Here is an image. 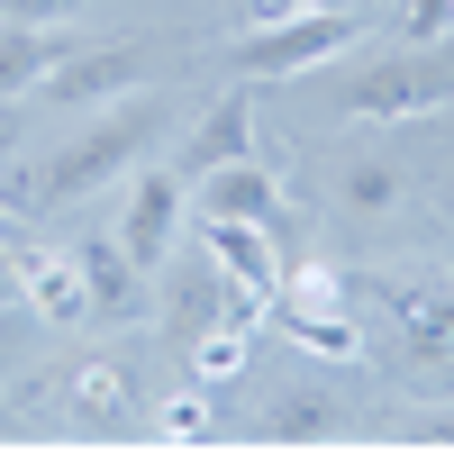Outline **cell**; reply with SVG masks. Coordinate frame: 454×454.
Listing matches in <instances>:
<instances>
[{
	"label": "cell",
	"mask_w": 454,
	"mask_h": 454,
	"mask_svg": "<svg viewBox=\"0 0 454 454\" xmlns=\"http://www.w3.org/2000/svg\"><path fill=\"white\" fill-rule=\"evenodd\" d=\"M246 145H254V91L237 82V91H218V109L192 128V145H182V164H173V173H182V182H200V173H218V164H237Z\"/></svg>",
	"instance_id": "obj_10"
},
{
	"label": "cell",
	"mask_w": 454,
	"mask_h": 454,
	"mask_svg": "<svg viewBox=\"0 0 454 454\" xmlns=\"http://www.w3.org/2000/svg\"><path fill=\"white\" fill-rule=\"evenodd\" d=\"M192 192H200V218H254V227H273V237H282V254L300 263V227H291V209H282V173H273V164L237 155V164L200 173Z\"/></svg>",
	"instance_id": "obj_8"
},
{
	"label": "cell",
	"mask_w": 454,
	"mask_h": 454,
	"mask_svg": "<svg viewBox=\"0 0 454 454\" xmlns=\"http://www.w3.org/2000/svg\"><path fill=\"white\" fill-rule=\"evenodd\" d=\"M55 55H73L64 27H19V19H0V109H10L19 91H36V73H46Z\"/></svg>",
	"instance_id": "obj_13"
},
{
	"label": "cell",
	"mask_w": 454,
	"mask_h": 454,
	"mask_svg": "<svg viewBox=\"0 0 454 454\" xmlns=\"http://www.w3.org/2000/svg\"><path fill=\"white\" fill-rule=\"evenodd\" d=\"M73 273H82V300H91V318H137V263H128V246L119 237H91L82 254H73Z\"/></svg>",
	"instance_id": "obj_11"
},
{
	"label": "cell",
	"mask_w": 454,
	"mask_h": 454,
	"mask_svg": "<svg viewBox=\"0 0 454 454\" xmlns=\"http://www.w3.org/2000/svg\"><path fill=\"white\" fill-rule=\"evenodd\" d=\"M73 409H82L91 427H119V409H128V372H119V364H91L82 382H73Z\"/></svg>",
	"instance_id": "obj_18"
},
{
	"label": "cell",
	"mask_w": 454,
	"mask_h": 454,
	"mask_svg": "<svg viewBox=\"0 0 454 454\" xmlns=\"http://www.w3.org/2000/svg\"><path fill=\"white\" fill-rule=\"evenodd\" d=\"M263 318H273L282 336H291V346H309L318 364H355L364 355V336H355V318H336V309H300V300H263Z\"/></svg>",
	"instance_id": "obj_12"
},
{
	"label": "cell",
	"mask_w": 454,
	"mask_h": 454,
	"mask_svg": "<svg viewBox=\"0 0 454 454\" xmlns=\"http://www.w3.org/2000/svg\"><path fill=\"white\" fill-rule=\"evenodd\" d=\"M10 300H27V273H19V246L0 237V309H10Z\"/></svg>",
	"instance_id": "obj_22"
},
{
	"label": "cell",
	"mask_w": 454,
	"mask_h": 454,
	"mask_svg": "<svg viewBox=\"0 0 454 454\" xmlns=\"http://www.w3.org/2000/svg\"><path fill=\"white\" fill-rule=\"evenodd\" d=\"M155 145H164V109L128 91V100H109V109H100V119H91L82 137H64L55 155L19 164L0 200H10L19 218H55V209L91 200V192H119V182H128L145 155H155Z\"/></svg>",
	"instance_id": "obj_1"
},
{
	"label": "cell",
	"mask_w": 454,
	"mask_h": 454,
	"mask_svg": "<svg viewBox=\"0 0 454 454\" xmlns=\"http://www.w3.org/2000/svg\"><path fill=\"white\" fill-rule=\"evenodd\" d=\"M263 436L273 445H327V436H346V400H327V391H291L263 409Z\"/></svg>",
	"instance_id": "obj_14"
},
{
	"label": "cell",
	"mask_w": 454,
	"mask_h": 454,
	"mask_svg": "<svg viewBox=\"0 0 454 454\" xmlns=\"http://www.w3.org/2000/svg\"><path fill=\"white\" fill-rule=\"evenodd\" d=\"M19 273H27V300H36L46 318H91V300H82V273H73V254L19 246Z\"/></svg>",
	"instance_id": "obj_16"
},
{
	"label": "cell",
	"mask_w": 454,
	"mask_h": 454,
	"mask_svg": "<svg viewBox=\"0 0 454 454\" xmlns=\"http://www.w3.org/2000/svg\"><path fill=\"white\" fill-rule=\"evenodd\" d=\"M336 200H346L355 218H382V209L409 200V173L391 155H346V164H336Z\"/></svg>",
	"instance_id": "obj_15"
},
{
	"label": "cell",
	"mask_w": 454,
	"mask_h": 454,
	"mask_svg": "<svg viewBox=\"0 0 454 454\" xmlns=\"http://www.w3.org/2000/svg\"><path fill=\"white\" fill-rule=\"evenodd\" d=\"M336 109H346V128L436 119V109H454V64H445V55H372L364 73L336 82Z\"/></svg>",
	"instance_id": "obj_3"
},
{
	"label": "cell",
	"mask_w": 454,
	"mask_h": 454,
	"mask_svg": "<svg viewBox=\"0 0 454 454\" xmlns=\"http://www.w3.org/2000/svg\"><path fill=\"white\" fill-rule=\"evenodd\" d=\"M155 427H164V436H209V391H200V400H164Z\"/></svg>",
	"instance_id": "obj_20"
},
{
	"label": "cell",
	"mask_w": 454,
	"mask_h": 454,
	"mask_svg": "<svg viewBox=\"0 0 454 454\" xmlns=\"http://www.w3.org/2000/svg\"><path fill=\"white\" fill-rule=\"evenodd\" d=\"M145 73H155V46H145V36H109V46L55 55L46 73H36V91H46L55 109H109V100L145 91Z\"/></svg>",
	"instance_id": "obj_4"
},
{
	"label": "cell",
	"mask_w": 454,
	"mask_h": 454,
	"mask_svg": "<svg viewBox=\"0 0 454 454\" xmlns=\"http://www.w3.org/2000/svg\"><path fill=\"white\" fill-rule=\"evenodd\" d=\"M82 0H0V19H19V27H64Z\"/></svg>",
	"instance_id": "obj_21"
},
{
	"label": "cell",
	"mask_w": 454,
	"mask_h": 454,
	"mask_svg": "<svg viewBox=\"0 0 454 454\" xmlns=\"http://www.w3.org/2000/svg\"><path fill=\"white\" fill-rule=\"evenodd\" d=\"M200 246L218 254V273L237 282L254 309L282 291V273H291V254H282V237L273 227H254V218H200Z\"/></svg>",
	"instance_id": "obj_9"
},
{
	"label": "cell",
	"mask_w": 454,
	"mask_h": 454,
	"mask_svg": "<svg viewBox=\"0 0 454 454\" xmlns=\"http://www.w3.org/2000/svg\"><path fill=\"white\" fill-rule=\"evenodd\" d=\"M364 36V10L346 0V10H282V19H254L237 46H227V73L237 82H300V73H318L327 55H346Z\"/></svg>",
	"instance_id": "obj_2"
},
{
	"label": "cell",
	"mask_w": 454,
	"mask_h": 454,
	"mask_svg": "<svg viewBox=\"0 0 454 454\" xmlns=\"http://www.w3.org/2000/svg\"><path fill=\"white\" fill-rule=\"evenodd\" d=\"M400 27H409V46H445L454 36V0H409Z\"/></svg>",
	"instance_id": "obj_19"
},
{
	"label": "cell",
	"mask_w": 454,
	"mask_h": 454,
	"mask_svg": "<svg viewBox=\"0 0 454 454\" xmlns=\"http://www.w3.org/2000/svg\"><path fill=\"white\" fill-rule=\"evenodd\" d=\"M372 300L391 309L409 372H445V364H454V282H445V273H419V282H372Z\"/></svg>",
	"instance_id": "obj_7"
},
{
	"label": "cell",
	"mask_w": 454,
	"mask_h": 454,
	"mask_svg": "<svg viewBox=\"0 0 454 454\" xmlns=\"http://www.w3.org/2000/svg\"><path fill=\"white\" fill-rule=\"evenodd\" d=\"M246 355H254V318L218 327V336H200V346H182V364H192L200 382H227V372H246Z\"/></svg>",
	"instance_id": "obj_17"
},
{
	"label": "cell",
	"mask_w": 454,
	"mask_h": 454,
	"mask_svg": "<svg viewBox=\"0 0 454 454\" xmlns=\"http://www.w3.org/2000/svg\"><path fill=\"white\" fill-rule=\"evenodd\" d=\"M182 209H192V182H182L173 164H137V173H128V209H119V227H109V237L128 246L137 273H164V263H173Z\"/></svg>",
	"instance_id": "obj_6"
},
{
	"label": "cell",
	"mask_w": 454,
	"mask_h": 454,
	"mask_svg": "<svg viewBox=\"0 0 454 454\" xmlns=\"http://www.w3.org/2000/svg\"><path fill=\"white\" fill-rule=\"evenodd\" d=\"M155 318H164V346L182 355V346H200V336L237 327V318H263V309H254V300L227 282V273H218V254L200 246L192 263H173V273H164V309H155Z\"/></svg>",
	"instance_id": "obj_5"
}]
</instances>
